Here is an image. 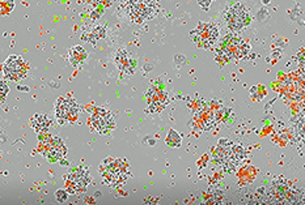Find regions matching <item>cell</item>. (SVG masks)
I'll return each mask as SVG.
<instances>
[{
	"instance_id": "6da1fadb",
	"label": "cell",
	"mask_w": 305,
	"mask_h": 205,
	"mask_svg": "<svg viewBox=\"0 0 305 205\" xmlns=\"http://www.w3.org/2000/svg\"><path fill=\"white\" fill-rule=\"evenodd\" d=\"M71 55L72 56H76V60H81V59H84L85 56H86L85 50L82 49V47H80V46L73 47L72 51H71Z\"/></svg>"
},
{
	"instance_id": "7a4b0ae2",
	"label": "cell",
	"mask_w": 305,
	"mask_h": 205,
	"mask_svg": "<svg viewBox=\"0 0 305 205\" xmlns=\"http://www.w3.org/2000/svg\"><path fill=\"white\" fill-rule=\"evenodd\" d=\"M55 196H56V200H58L59 203H64V201L67 200V197H68L67 192H64V191H62V190L56 191V192H55Z\"/></svg>"
},
{
	"instance_id": "3957f363",
	"label": "cell",
	"mask_w": 305,
	"mask_h": 205,
	"mask_svg": "<svg viewBox=\"0 0 305 205\" xmlns=\"http://www.w3.org/2000/svg\"><path fill=\"white\" fill-rule=\"evenodd\" d=\"M168 140H176L178 144L181 142V137L178 136V133L176 132L174 129H170L169 131V136H168Z\"/></svg>"
},
{
	"instance_id": "277c9868",
	"label": "cell",
	"mask_w": 305,
	"mask_h": 205,
	"mask_svg": "<svg viewBox=\"0 0 305 205\" xmlns=\"http://www.w3.org/2000/svg\"><path fill=\"white\" fill-rule=\"evenodd\" d=\"M7 93H8V86L5 88V84H4V82H3V84H2V95L4 97V95H5Z\"/></svg>"
}]
</instances>
